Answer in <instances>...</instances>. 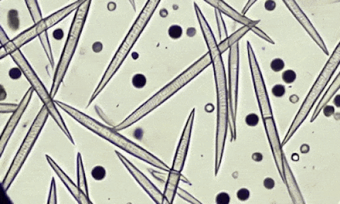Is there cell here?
<instances>
[{
    "label": "cell",
    "instance_id": "cell-28",
    "mask_svg": "<svg viewBox=\"0 0 340 204\" xmlns=\"http://www.w3.org/2000/svg\"><path fill=\"white\" fill-rule=\"evenodd\" d=\"M270 67L274 72H278L283 70L284 67V62L282 59L280 58L274 59L270 63Z\"/></svg>",
    "mask_w": 340,
    "mask_h": 204
},
{
    "label": "cell",
    "instance_id": "cell-15",
    "mask_svg": "<svg viewBox=\"0 0 340 204\" xmlns=\"http://www.w3.org/2000/svg\"><path fill=\"white\" fill-rule=\"evenodd\" d=\"M194 115L195 110H194L191 113L190 117H188L187 122H186L185 128H184V131H183L182 137H181L180 143H179L178 148H177L174 162H173V166L172 169H171L172 171L178 172V173H180L182 172L183 167H184V162H185L186 155H187L193 124H194Z\"/></svg>",
    "mask_w": 340,
    "mask_h": 204
},
{
    "label": "cell",
    "instance_id": "cell-7",
    "mask_svg": "<svg viewBox=\"0 0 340 204\" xmlns=\"http://www.w3.org/2000/svg\"><path fill=\"white\" fill-rule=\"evenodd\" d=\"M49 114V112L47 107L44 105L42 107L41 110H40L36 118H35L33 124L31 125V127L29 129L27 136H26L25 139H24L23 144H21L19 151L16 154L13 163H12L11 167H10L9 171H8L7 175L5 176V179H4L3 183H2V188H3L4 191H7L9 189L14 180L15 179L17 174H19L21 168L23 167L26 158H27L29 154L30 153L33 145H34L40 134H41L42 130H43L44 126H45V123L47 122Z\"/></svg>",
    "mask_w": 340,
    "mask_h": 204
},
{
    "label": "cell",
    "instance_id": "cell-11",
    "mask_svg": "<svg viewBox=\"0 0 340 204\" xmlns=\"http://www.w3.org/2000/svg\"><path fill=\"white\" fill-rule=\"evenodd\" d=\"M282 1H283L286 7L289 9L290 12L293 14L297 21L299 22L300 25L305 29L306 32L311 37V38L315 42L318 46L326 55H329V52H328L325 42L323 40L317 29L312 24L311 22H310L307 16L306 15V14L304 13V11H302L301 8L297 5V3H296L295 0H282Z\"/></svg>",
    "mask_w": 340,
    "mask_h": 204
},
{
    "label": "cell",
    "instance_id": "cell-38",
    "mask_svg": "<svg viewBox=\"0 0 340 204\" xmlns=\"http://www.w3.org/2000/svg\"><path fill=\"white\" fill-rule=\"evenodd\" d=\"M9 74L10 76H11V78H12L13 79L19 78L21 76V70H20V69L18 68L12 69V70L10 71Z\"/></svg>",
    "mask_w": 340,
    "mask_h": 204
},
{
    "label": "cell",
    "instance_id": "cell-4",
    "mask_svg": "<svg viewBox=\"0 0 340 204\" xmlns=\"http://www.w3.org/2000/svg\"><path fill=\"white\" fill-rule=\"evenodd\" d=\"M161 1L162 0H148L140 15L138 16L136 21H135L132 29H130L127 37H125V40L123 41L120 48L117 51L112 61H111L108 68L107 69L98 86L93 93V96L91 97L90 101H89V104H91L93 101L102 92L103 89L108 84L109 81L117 72V71L119 70V67L126 58L127 55L132 50L135 43L138 40L141 33H142L146 25L148 24V21H150L155 11L158 9Z\"/></svg>",
    "mask_w": 340,
    "mask_h": 204
},
{
    "label": "cell",
    "instance_id": "cell-24",
    "mask_svg": "<svg viewBox=\"0 0 340 204\" xmlns=\"http://www.w3.org/2000/svg\"><path fill=\"white\" fill-rule=\"evenodd\" d=\"M132 84L137 89H142L146 84V78L143 74L135 75L132 78Z\"/></svg>",
    "mask_w": 340,
    "mask_h": 204
},
{
    "label": "cell",
    "instance_id": "cell-22",
    "mask_svg": "<svg viewBox=\"0 0 340 204\" xmlns=\"http://www.w3.org/2000/svg\"><path fill=\"white\" fill-rule=\"evenodd\" d=\"M77 174H78V185L80 188L83 193L86 194L89 197L88 187H87L86 177H85V172L84 167L81 158L80 153L78 154L77 157Z\"/></svg>",
    "mask_w": 340,
    "mask_h": 204
},
{
    "label": "cell",
    "instance_id": "cell-13",
    "mask_svg": "<svg viewBox=\"0 0 340 204\" xmlns=\"http://www.w3.org/2000/svg\"><path fill=\"white\" fill-rule=\"evenodd\" d=\"M33 92H34V89L32 87H30L24 96L23 98L22 99L17 110L13 112V114L8 122L5 130L2 133L1 140H0V154H1V155L3 154L4 150H5L6 146H7L8 142L11 137L12 134L15 131L16 127L17 126L18 123L19 122L24 112L28 106L29 103L30 102L31 98H32Z\"/></svg>",
    "mask_w": 340,
    "mask_h": 204
},
{
    "label": "cell",
    "instance_id": "cell-2",
    "mask_svg": "<svg viewBox=\"0 0 340 204\" xmlns=\"http://www.w3.org/2000/svg\"><path fill=\"white\" fill-rule=\"evenodd\" d=\"M55 103L59 108L64 110L65 112L67 113L71 117L74 118L79 124L83 125V126L89 129L91 132L95 133L100 137L104 138L105 140H108V142L115 144L117 147L121 148L125 151L129 152V154H132L133 156L142 159V161H146V163L150 164L155 167L160 168V169L165 170L166 172L170 171V168L164 162L161 161L156 156L153 155L150 152L146 151L144 148L140 147V146L137 145L136 144L125 138L122 135L119 134L115 129L112 130V129L103 126L100 123L97 122V120L91 117H89L84 113L80 112V111L64 104V103L59 102V101H55Z\"/></svg>",
    "mask_w": 340,
    "mask_h": 204
},
{
    "label": "cell",
    "instance_id": "cell-41",
    "mask_svg": "<svg viewBox=\"0 0 340 204\" xmlns=\"http://www.w3.org/2000/svg\"><path fill=\"white\" fill-rule=\"evenodd\" d=\"M334 104L335 106H337V108H340V94L337 95L335 97L333 100Z\"/></svg>",
    "mask_w": 340,
    "mask_h": 204
},
{
    "label": "cell",
    "instance_id": "cell-31",
    "mask_svg": "<svg viewBox=\"0 0 340 204\" xmlns=\"http://www.w3.org/2000/svg\"><path fill=\"white\" fill-rule=\"evenodd\" d=\"M272 94L277 98H281L286 93L285 87L284 85H276L272 88Z\"/></svg>",
    "mask_w": 340,
    "mask_h": 204
},
{
    "label": "cell",
    "instance_id": "cell-14",
    "mask_svg": "<svg viewBox=\"0 0 340 204\" xmlns=\"http://www.w3.org/2000/svg\"><path fill=\"white\" fill-rule=\"evenodd\" d=\"M117 155L119 159L122 162L123 165L127 168L129 172L134 176L135 179L138 182L139 185L144 189V191L150 195L153 200L158 203H164L166 201L164 194L161 193L158 188L155 187L154 185L130 161H128L120 152L116 151Z\"/></svg>",
    "mask_w": 340,
    "mask_h": 204
},
{
    "label": "cell",
    "instance_id": "cell-23",
    "mask_svg": "<svg viewBox=\"0 0 340 204\" xmlns=\"http://www.w3.org/2000/svg\"><path fill=\"white\" fill-rule=\"evenodd\" d=\"M214 14H215L216 23H217L218 35H219L220 38L223 40L228 37L225 23L222 17V13L219 10L215 9Z\"/></svg>",
    "mask_w": 340,
    "mask_h": 204
},
{
    "label": "cell",
    "instance_id": "cell-8",
    "mask_svg": "<svg viewBox=\"0 0 340 204\" xmlns=\"http://www.w3.org/2000/svg\"><path fill=\"white\" fill-rule=\"evenodd\" d=\"M11 55L14 60L15 61V62L19 65L22 72H23V74L28 79L31 87L34 89L35 92L39 95L42 102L44 103V105L47 107L50 115L52 116V117L57 123V124L58 125L61 130L66 135L67 137L69 138L71 143L74 144L70 133H69L68 129H67L66 125L64 123V120L61 117V114H59V111L57 110V107L55 106V103L53 100V98H52L51 94L48 93L47 89L45 88L43 83L41 82L39 77L35 74L34 71L31 69L30 65L26 61L25 57L23 56L22 53L18 49L17 50L13 51L11 53Z\"/></svg>",
    "mask_w": 340,
    "mask_h": 204
},
{
    "label": "cell",
    "instance_id": "cell-35",
    "mask_svg": "<svg viewBox=\"0 0 340 204\" xmlns=\"http://www.w3.org/2000/svg\"><path fill=\"white\" fill-rule=\"evenodd\" d=\"M237 197L240 201H247L250 197V191L247 189H241L237 192Z\"/></svg>",
    "mask_w": 340,
    "mask_h": 204
},
{
    "label": "cell",
    "instance_id": "cell-34",
    "mask_svg": "<svg viewBox=\"0 0 340 204\" xmlns=\"http://www.w3.org/2000/svg\"><path fill=\"white\" fill-rule=\"evenodd\" d=\"M19 105L13 104H1V113L14 112Z\"/></svg>",
    "mask_w": 340,
    "mask_h": 204
},
{
    "label": "cell",
    "instance_id": "cell-3",
    "mask_svg": "<svg viewBox=\"0 0 340 204\" xmlns=\"http://www.w3.org/2000/svg\"><path fill=\"white\" fill-rule=\"evenodd\" d=\"M211 63V57H210L209 53L204 55L194 64L191 65L184 72L179 75L170 84L166 85L158 94H155L152 98L149 99L146 103H144L142 106L137 109L124 121L121 123L118 126L115 127V130L117 131L125 130V129L132 126L133 124H136L141 118L147 115L149 112H152L155 108H158L159 106L166 102L181 88L185 86L187 83L196 78L198 74H200Z\"/></svg>",
    "mask_w": 340,
    "mask_h": 204
},
{
    "label": "cell",
    "instance_id": "cell-27",
    "mask_svg": "<svg viewBox=\"0 0 340 204\" xmlns=\"http://www.w3.org/2000/svg\"><path fill=\"white\" fill-rule=\"evenodd\" d=\"M282 77L284 82L287 83V84H291V83L295 82L296 78H297V74L293 70H288L282 73Z\"/></svg>",
    "mask_w": 340,
    "mask_h": 204
},
{
    "label": "cell",
    "instance_id": "cell-19",
    "mask_svg": "<svg viewBox=\"0 0 340 204\" xmlns=\"http://www.w3.org/2000/svg\"><path fill=\"white\" fill-rule=\"evenodd\" d=\"M340 89V72L339 74H337V76H336L335 80L332 83L331 86L329 87V88L327 89V92H326L325 95H324L323 98L321 99L320 101L319 104H318L317 108H316L315 112H314L313 114H312L311 120L310 122L312 123L315 121L316 118L318 117V116L319 115L320 113H321L322 110H323L324 107L328 104V102L331 100V98H333L334 95L337 93V91Z\"/></svg>",
    "mask_w": 340,
    "mask_h": 204
},
{
    "label": "cell",
    "instance_id": "cell-25",
    "mask_svg": "<svg viewBox=\"0 0 340 204\" xmlns=\"http://www.w3.org/2000/svg\"><path fill=\"white\" fill-rule=\"evenodd\" d=\"M91 175L93 178L96 180H101L104 179L106 176V171L101 166H96L92 170Z\"/></svg>",
    "mask_w": 340,
    "mask_h": 204
},
{
    "label": "cell",
    "instance_id": "cell-29",
    "mask_svg": "<svg viewBox=\"0 0 340 204\" xmlns=\"http://www.w3.org/2000/svg\"><path fill=\"white\" fill-rule=\"evenodd\" d=\"M57 193L56 187H55V182L54 178H53L51 182V191H50L49 200L48 203H57Z\"/></svg>",
    "mask_w": 340,
    "mask_h": 204
},
{
    "label": "cell",
    "instance_id": "cell-30",
    "mask_svg": "<svg viewBox=\"0 0 340 204\" xmlns=\"http://www.w3.org/2000/svg\"><path fill=\"white\" fill-rule=\"evenodd\" d=\"M251 31H253L254 33H256V35H258L260 38L265 39V40L268 42V43L272 44V45H274V44H275L274 41L272 40V39L270 38V36H268V35L266 34L264 31H262L261 29L258 28V27H256V26L252 27Z\"/></svg>",
    "mask_w": 340,
    "mask_h": 204
},
{
    "label": "cell",
    "instance_id": "cell-6",
    "mask_svg": "<svg viewBox=\"0 0 340 204\" xmlns=\"http://www.w3.org/2000/svg\"><path fill=\"white\" fill-rule=\"evenodd\" d=\"M90 2V0H85L84 3L81 4L80 8L79 7V11L75 14L74 21H73L72 26L69 32L70 33L69 35V38H67L66 45L63 51L56 72H55L54 79H53V85H52L51 92H50L53 98H55L58 92L59 87L62 83L65 73L68 68L69 63L74 53L79 35L81 34L83 25H84Z\"/></svg>",
    "mask_w": 340,
    "mask_h": 204
},
{
    "label": "cell",
    "instance_id": "cell-17",
    "mask_svg": "<svg viewBox=\"0 0 340 204\" xmlns=\"http://www.w3.org/2000/svg\"><path fill=\"white\" fill-rule=\"evenodd\" d=\"M204 1L206 2L209 5L213 7L214 9L219 10L222 13L224 14L229 17L232 18L234 21H237L242 25L250 27V28L258 24V21H254V20L245 17V15H244L243 14L238 13L222 0H204Z\"/></svg>",
    "mask_w": 340,
    "mask_h": 204
},
{
    "label": "cell",
    "instance_id": "cell-36",
    "mask_svg": "<svg viewBox=\"0 0 340 204\" xmlns=\"http://www.w3.org/2000/svg\"><path fill=\"white\" fill-rule=\"evenodd\" d=\"M264 187L267 189H272L275 187V182L271 178H267L263 181Z\"/></svg>",
    "mask_w": 340,
    "mask_h": 204
},
{
    "label": "cell",
    "instance_id": "cell-10",
    "mask_svg": "<svg viewBox=\"0 0 340 204\" xmlns=\"http://www.w3.org/2000/svg\"><path fill=\"white\" fill-rule=\"evenodd\" d=\"M247 50L256 96L257 98L258 106H259L260 112H261L262 117L263 119V118L269 117V116H273L271 105H270V99L268 97L267 90H266L263 76H262L261 72H260L257 61H256L253 49H252L249 43H247Z\"/></svg>",
    "mask_w": 340,
    "mask_h": 204
},
{
    "label": "cell",
    "instance_id": "cell-26",
    "mask_svg": "<svg viewBox=\"0 0 340 204\" xmlns=\"http://www.w3.org/2000/svg\"><path fill=\"white\" fill-rule=\"evenodd\" d=\"M182 27L179 25H172L168 29L169 36L172 39H179L182 35Z\"/></svg>",
    "mask_w": 340,
    "mask_h": 204
},
{
    "label": "cell",
    "instance_id": "cell-32",
    "mask_svg": "<svg viewBox=\"0 0 340 204\" xmlns=\"http://www.w3.org/2000/svg\"><path fill=\"white\" fill-rule=\"evenodd\" d=\"M258 121H259V119H258V116L256 114H250L246 116L245 122L248 126H257Z\"/></svg>",
    "mask_w": 340,
    "mask_h": 204
},
{
    "label": "cell",
    "instance_id": "cell-33",
    "mask_svg": "<svg viewBox=\"0 0 340 204\" xmlns=\"http://www.w3.org/2000/svg\"><path fill=\"white\" fill-rule=\"evenodd\" d=\"M230 201V197L228 193L222 192L218 193L216 197V203L218 204H228Z\"/></svg>",
    "mask_w": 340,
    "mask_h": 204
},
{
    "label": "cell",
    "instance_id": "cell-12",
    "mask_svg": "<svg viewBox=\"0 0 340 204\" xmlns=\"http://www.w3.org/2000/svg\"><path fill=\"white\" fill-rule=\"evenodd\" d=\"M263 124L265 125L266 133H267L268 140L271 146L272 153H273L276 165L277 166L278 172L282 180L284 181V160L285 156L282 149V144H280L277 130H276L275 122L273 116H269L263 118Z\"/></svg>",
    "mask_w": 340,
    "mask_h": 204
},
{
    "label": "cell",
    "instance_id": "cell-37",
    "mask_svg": "<svg viewBox=\"0 0 340 204\" xmlns=\"http://www.w3.org/2000/svg\"><path fill=\"white\" fill-rule=\"evenodd\" d=\"M323 112H324V114H325V116H331L333 115L334 113H335V108H334L333 106H329V105H326L325 107H324L323 109Z\"/></svg>",
    "mask_w": 340,
    "mask_h": 204
},
{
    "label": "cell",
    "instance_id": "cell-21",
    "mask_svg": "<svg viewBox=\"0 0 340 204\" xmlns=\"http://www.w3.org/2000/svg\"><path fill=\"white\" fill-rule=\"evenodd\" d=\"M249 31H251V28L250 27L246 26V25H244V27L235 31L230 36L222 40L220 45H218V48H219L220 52L222 53L226 50H228V49H230L231 47H232L235 44L238 43V41Z\"/></svg>",
    "mask_w": 340,
    "mask_h": 204
},
{
    "label": "cell",
    "instance_id": "cell-5",
    "mask_svg": "<svg viewBox=\"0 0 340 204\" xmlns=\"http://www.w3.org/2000/svg\"><path fill=\"white\" fill-rule=\"evenodd\" d=\"M340 64V41L336 47L335 50L330 57L329 60L326 63L325 67L321 71L317 80L313 85L311 89H310L309 94L306 96L305 100L300 107L299 111L296 114L291 127H290L287 134H286L283 141L282 142V146L285 145L289 140L293 137V135L297 132L299 127L303 124L308 114H310L312 107L317 102L318 99L323 92L324 89L327 87L328 83L333 76L334 73L337 70V67Z\"/></svg>",
    "mask_w": 340,
    "mask_h": 204
},
{
    "label": "cell",
    "instance_id": "cell-1",
    "mask_svg": "<svg viewBox=\"0 0 340 204\" xmlns=\"http://www.w3.org/2000/svg\"><path fill=\"white\" fill-rule=\"evenodd\" d=\"M200 28L208 46L209 54L211 57L215 78L216 92H217V132H216L215 159V174H217L221 164L228 132V92L226 89L225 71L221 56L222 53L218 48V45L214 38L212 29L208 22H203L201 23Z\"/></svg>",
    "mask_w": 340,
    "mask_h": 204
},
{
    "label": "cell",
    "instance_id": "cell-16",
    "mask_svg": "<svg viewBox=\"0 0 340 204\" xmlns=\"http://www.w3.org/2000/svg\"><path fill=\"white\" fill-rule=\"evenodd\" d=\"M46 157H47V161L49 162L50 166L56 172L57 176L60 178L61 181L63 182L65 187L69 190V191L70 192L71 195L77 199V201L79 203H91V200L89 199L88 196L86 195V194L81 191L79 186L77 187V185H74V183L71 181L70 178L57 166V164L52 159V158L48 155L46 156Z\"/></svg>",
    "mask_w": 340,
    "mask_h": 204
},
{
    "label": "cell",
    "instance_id": "cell-40",
    "mask_svg": "<svg viewBox=\"0 0 340 204\" xmlns=\"http://www.w3.org/2000/svg\"><path fill=\"white\" fill-rule=\"evenodd\" d=\"M53 36L55 39H60L63 37V31L61 29H57L53 32Z\"/></svg>",
    "mask_w": 340,
    "mask_h": 204
},
{
    "label": "cell",
    "instance_id": "cell-39",
    "mask_svg": "<svg viewBox=\"0 0 340 204\" xmlns=\"http://www.w3.org/2000/svg\"><path fill=\"white\" fill-rule=\"evenodd\" d=\"M256 2H257V0H248L247 4H246L245 7H244V9H243V11H242V14H243L244 15H245V14L249 11L250 8H251Z\"/></svg>",
    "mask_w": 340,
    "mask_h": 204
},
{
    "label": "cell",
    "instance_id": "cell-18",
    "mask_svg": "<svg viewBox=\"0 0 340 204\" xmlns=\"http://www.w3.org/2000/svg\"><path fill=\"white\" fill-rule=\"evenodd\" d=\"M284 183L287 186L288 189L293 203H304L303 197L301 193H300L297 184L296 183L295 178L292 174L289 166L288 165L286 158L284 160Z\"/></svg>",
    "mask_w": 340,
    "mask_h": 204
},
{
    "label": "cell",
    "instance_id": "cell-20",
    "mask_svg": "<svg viewBox=\"0 0 340 204\" xmlns=\"http://www.w3.org/2000/svg\"><path fill=\"white\" fill-rule=\"evenodd\" d=\"M180 173L170 170V176H169L168 178V181H167L166 189H165V193L164 194L167 203H172L175 194L177 193L178 182L180 179Z\"/></svg>",
    "mask_w": 340,
    "mask_h": 204
},
{
    "label": "cell",
    "instance_id": "cell-42",
    "mask_svg": "<svg viewBox=\"0 0 340 204\" xmlns=\"http://www.w3.org/2000/svg\"><path fill=\"white\" fill-rule=\"evenodd\" d=\"M325 2L328 4H334L340 3V0H325Z\"/></svg>",
    "mask_w": 340,
    "mask_h": 204
},
{
    "label": "cell",
    "instance_id": "cell-9",
    "mask_svg": "<svg viewBox=\"0 0 340 204\" xmlns=\"http://www.w3.org/2000/svg\"><path fill=\"white\" fill-rule=\"evenodd\" d=\"M239 45L235 44L230 48L229 53V78H230V99L231 114V132L232 137H236V116L237 112L238 78H239Z\"/></svg>",
    "mask_w": 340,
    "mask_h": 204
}]
</instances>
